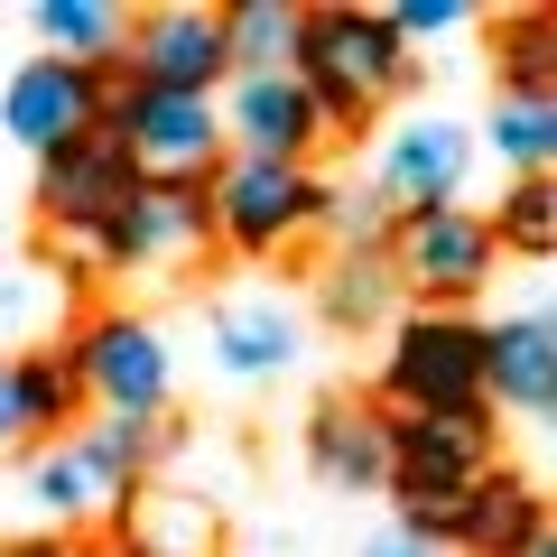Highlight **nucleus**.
I'll return each instance as SVG.
<instances>
[{
  "mask_svg": "<svg viewBox=\"0 0 557 557\" xmlns=\"http://www.w3.org/2000/svg\"><path fill=\"white\" fill-rule=\"evenodd\" d=\"M493 159H511L520 177H548L557 159V102H493Z\"/></svg>",
  "mask_w": 557,
  "mask_h": 557,
  "instance_id": "a878e982",
  "label": "nucleus"
},
{
  "mask_svg": "<svg viewBox=\"0 0 557 557\" xmlns=\"http://www.w3.org/2000/svg\"><path fill=\"white\" fill-rule=\"evenodd\" d=\"M381 456H391L381 483H391V502H399L391 530L446 548V520H456V502L502 465V437H493V409H465V418H391L381 409Z\"/></svg>",
  "mask_w": 557,
  "mask_h": 557,
  "instance_id": "f257e3e1",
  "label": "nucleus"
},
{
  "mask_svg": "<svg viewBox=\"0 0 557 557\" xmlns=\"http://www.w3.org/2000/svg\"><path fill=\"white\" fill-rule=\"evenodd\" d=\"M121 75H94V65H57V57H28L20 75H10V94H0V121H10V139L20 149H65V139L102 131V112H112Z\"/></svg>",
  "mask_w": 557,
  "mask_h": 557,
  "instance_id": "9b49d317",
  "label": "nucleus"
},
{
  "mask_svg": "<svg viewBox=\"0 0 557 557\" xmlns=\"http://www.w3.org/2000/svg\"><path fill=\"white\" fill-rule=\"evenodd\" d=\"M307 465L335 493H372L391 474V456H381V409L372 399H317V418H307Z\"/></svg>",
  "mask_w": 557,
  "mask_h": 557,
  "instance_id": "f3484780",
  "label": "nucleus"
},
{
  "mask_svg": "<svg viewBox=\"0 0 557 557\" xmlns=\"http://www.w3.org/2000/svg\"><path fill=\"white\" fill-rule=\"evenodd\" d=\"M28 483H38V502H47L57 520H75V530H84V520H121V511L139 502V474H121V465L102 456L94 428H75V437H47V446H38V474H28Z\"/></svg>",
  "mask_w": 557,
  "mask_h": 557,
  "instance_id": "ddd939ff",
  "label": "nucleus"
},
{
  "mask_svg": "<svg viewBox=\"0 0 557 557\" xmlns=\"http://www.w3.org/2000/svg\"><path fill=\"white\" fill-rule=\"evenodd\" d=\"M28 381V409H38V437H75L84 428V372H75V344H38V354H10Z\"/></svg>",
  "mask_w": 557,
  "mask_h": 557,
  "instance_id": "b1692460",
  "label": "nucleus"
},
{
  "mask_svg": "<svg viewBox=\"0 0 557 557\" xmlns=\"http://www.w3.org/2000/svg\"><path fill=\"white\" fill-rule=\"evenodd\" d=\"M288 75L307 84L325 139H354V131H372L381 102L418 75V57L381 28V10H307V38H298V65H288Z\"/></svg>",
  "mask_w": 557,
  "mask_h": 557,
  "instance_id": "f03ea898",
  "label": "nucleus"
},
{
  "mask_svg": "<svg viewBox=\"0 0 557 557\" xmlns=\"http://www.w3.org/2000/svg\"><path fill=\"white\" fill-rule=\"evenodd\" d=\"M474 10L465 0H399V10H381V28H391L399 47H418V38H446V28H465Z\"/></svg>",
  "mask_w": 557,
  "mask_h": 557,
  "instance_id": "bb28decb",
  "label": "nucleus"
},
{
  "mask_svg": "<svg viewBox=\"0 0 557 557\" xmlns=\"http://www.w3.org/2000/svg\"><path fill=\"white\" fill-rule=\"evenodd\" d=\"M214 20H223L233 75H288V65H298V38H307L298 0H233V10H214Z\"/></svg>",
  "mask_w": 557,
  "mask_h": 557,
  "instance_id": "aec40b11",
  "label": "nucleus"
},
{
  "mask_svg": "<svg viewBox=\"0 0 557 557\" xmlns=\"http://www.w3.org/2000/svg\"><path fill=\"white\" fill-rule=\"evenodd\" d=\"M0 557H84V548H65V539H10Z\"/></svg>",
  "mask_w": 557,
  "mask_h": 557,
  "instance_id": "c756f323",
  "label": "nucleus"
},
{
  "mask_svg": "<svg viewBox=\"0 0 557 557\" xmlns=\"http://www.w3.org/2000/svg\"><path fill=\"white\" fill-rule=\"evenodd\" d=\"M214 362L233 381H270L298 362V317L270 298V288H242V298H214Z\"/></svg>",
  "mask_w": 557,
  "mask_h": 557,
  "instance_id": "dca6fc26",
  "label": "nucleus"
},
{
  "mask_svg": "<svg viewBox=\"0 0 557 557\" xmlns=\"http://www.w3.org/2000/svg\"><path fill=\"white\" fill-rule=\"evenodd\" d=\"M511 557H557V530H530V539H520Z\"/></svg>",
  "mask_w": 557,
  "mask_h": 557,
  "instance_id": "7c9ffc66",
  "label": "nucleus"
},
{
  "mask_svg": "<svg viewBox=\"0 0 557 557\" xmlns=\"http://www.w3.org/2000/svg\"><path fill=\"white\" fill-rule=\"evenodd\" d=\"M84 270H186V260L214 251V205L205 186H139L102 233L65 242Z\"/></svg>",
  "mask_w": 557,
  "mask_h": 557,
  "instance_id": "0eeeda50",
  "label": "nucleus"
},
{
  "mask_svg": "<svg viewBox=\"0 0 557 557\" xmlns=\"http://www.w3.org/2000/svg\"><path fill=\"white\" fill-rule=\"evenodd\" d=\"M214 548H223V520L196 493H139L121 511V557H214Z\"/></svg>",
  "mask_w": 557,
  "mask_h": 557,
  "instance_id": "6ab92c4d",
  "label": "nucleus"
},
{
  "mask_svg": "<svg viewBox=\"0 0 557 557\" xmlns=\"http://www.w3.org/2000/svg\"><path fill=\"white\" fill-rule=\"evenodd\" d=\"M121 65L139 94H214L233 84V57H223V20L196 10V0H168V10H139L131 38H121Z\"/></svg>",
  "mask_w": 557,
  "mask_h": 557,
  "instance_id": "1a4fd4ad",
  "label": "nucleus"
},
{
  "mask_svg": "<svg viewBox=\"0 0 557 557\" xmlns=\"http://www.w3.org/2000/svg\"><path fill=\"white\" fill-rule=\"evenodd\" d=\"M38 38L57 65H94V75H121V38H131V20H121L112 0H38Z\"/></svg>",
  "mask_w": 557,
  "mask_h": 557,
  "instance_id": "412c9836",
  "label": "nucleus"
},
{
  "mask_svg": "<svg viewBox=\"0 0 557 557\" xmlns=\"http://www.w3.org/2000/svg\"><path fill=\"white\" fill-rule=\"evenodd\" d=\"M223 112V159H278V168H307L317 149V102H307L298 75H233V94L214 102Z\"/></svg>",
  "mask_w": 557,
  "mask_h": 557,
  "instance_id": "f8f14e48",
  "label": "nucleus"
},
{
  "mask_svg": "<svg viewBox=\"0 0 557 557\" xmlns=\"http://www.w3.org/2000/svg\"><path fill=\"white\" fill-rule=\"evenodd\" d=\"M465 131L456 121H409V131H391L381 139V177H372V196L391 205V214H418V205H456V186H465Z\"/></svg>",
  "mask_w": 557,
  "mask_h": 557,
  "instance_id": "2eb2a0df",
  "label": "nucleus"
},
{
  "mask_svg": "<svg viewBox=\"0 0 557 557\" xmlns=\"http://www.w3.org/2000/svg\"><path fill=\"white\" fill-rule=\"evenodd\" d=\"M493 65H502V102H548L557 84V20L548 10H511L493 38Z\"/></svg>",
  "mask_w": 557,
  "mask_h": 557,
  "instance_id": "4be33fe9",
  "label": "nucleus"
},
{
  "mask_svg": "<svg viewBox=\"0 0 557 557\" xmlns=\"http://www.w3.org/2000/svg\"><path fill=\"white\" fill-rule=\"evenodd\" d=\"M131 196H139V168H131V149H121L112 131H84V139H65V149L38 159V214H47L57 242L102 233Z\"/></svg>",
  "mask_w": 557,
  "mask_h": 557,
  "instance_id": "9d476101",
  "label": "nucleus"
},
{
  "mask_svg": "<svg viewBox=\"0 0 557 557\" xmlns=\"http://www.w3.org/2000/svg\"><path fill=\"white\" fill-rule=\"evenodd\" d=\"M28 446H47V437H38V409H28L20 362H0V456H28Z\"/></svg>",
  "mask_w": 557,
  "mask_h": 557,
  "instance_id": "cd10ccee",
  "label": "nucleus"
},
{
  "mask_svg": "<svg viewBox=\"0 0 557 557\" xmlns=\"http://www.w3.org/2000/svg\"><path fill=\"white\" fill-rule=\"evenodd\" d=\"M362 557H437L428 539H409V530H381V539H362Z\"/></svg>",
  "mask_w": 557,
  "mask_h": 557,
  "instance_id": "c85d7f7f",
  "label": "nucleus"
},
{
  "mask_svg": "<svg viewBox=\"0 0 557 557\" xmlns=\"http://www.w3.org/2000/svg\"><path fill=\"white\" fill-rule=\"evenodd\" d=\"M381 270H391L399 298L418 307H456L493 278V223L474 205H418V214L381 223Z\"/></svg>",
  "mask_w": 557,
  "mask_h": 557,
  "instance_id": "20e7f679",
  "label": "nucleus"
},
{
  "mask_svg": "<svg viewBox=\"0 0 557 557\" xmlns=\"http://www.w3.org/2000/svg\"><path fill=\"white\" fill-rule=\"evenodd\" d=\"M520 409V418H548L557 409V325L548 307H520V317L483 325V409Z\"/></svg>",
  "mask_w": 557,
  "mask_h": 557,
  "instance_id": "4468645a",
  "label": "nucleus"
},
{
  "mask_svg": "<svg viewBox=\"0 0 557 557\" xmlns=\"http://www.w3.org/2000/svg\"><path fill=\"white\" fill-rule=\"evenodd\" d=\"M205 205H214V242L242 260H278L288 242H307L325 223V186L278 159H223L205 177Z\"/></svg>",
  "mask_w": 557,
  "mask_h": 557,
  "instance_id": "39448f33",
  "label": "nucleus"
},
{
  "mask_svg": "<svg viewBox=\"0 0 557 557\" xmlns=\"http://www.w3.org/2000/svg\"><path fill=\"white\" fill-rule=\"evenodd\" d=\"M530 530H548V502H539L520 474H502V465H493V474H483L474 493L456 502V520H446V548H465V557H511Z\"/></svg>",
  "mask_w": 557,
  "mask_h": 557,
  "instance_id": "a211bd4d",
  "label": "nucleus"
},
{
  "mask_svg": "<svg viewBox=\"0 0 557 557\" xmlns=\"http://www.w3.org/2000/svg\"><path fill=\"white\" fill-rule=\"evenodd\" d=\"M483 223H493V251L548 260V242H557V186L548 177H520L511 196H502V214H483Z\"/></svg>",
  "mask_w": 557,
  "mask_h": 557,
  "instance_id": "393cba45",
  "label": "nucleus"
},
{
  "mask_svg": "<svg viewBox=\"0 0 557 557\" xmlns=\"http://www.w3.org/2000/svg\"><path fill=\"white\" fill-rule=\"evenodd\" d=\"M75 372H84V409L102 418H168V335L149 317H94L75 335Z\"/></svg>",
  "mask_w": 557,
  "mask_h": 557,
  "instance_id": "6e6552de",
  "label": "nucleus"
},
{
  "mask_svg": "<svg viewBox=\"0 0 557 557\" xmlns=\"http://www.w3.org/2000/svg\"><path fill=\"white\" fill-rule=\"evenodd\" d=\"M391 270H381V251H344L335 270L317 278V307H325V325H335V335H372L381 317H391Z\"/></svg>",
  "mask_w": 557,
  "mask_h": 557,
  "instance_id": "5701e85b",
  "label": "nucleus"
},
{
  "mask_svg": "<svg viewBox=\"0 0 557 557\" xmlns=\"http://www.w3.org/2000/svg\"><path fill=\"white\" fill-rule=\"evenodd\" d=\"M102 131L131 149L139 186H205L223 168V112H214V94H139V84H121L112 112H102Z\"/></svg>",
  "mask_w": 557,
  "mask_h": 557,
  "instance_id": "423d86ee",
  "label": "nucleus"
},
{
  "mask_svg": "<svg viewBox=\"0 0 557 557\" xmlns=\"http://www.w3.org/2000/svg\"><path fill=\"white\" fill-rule=\"evenodd\" d=\"M381 409L391 418H465L483 409V325L456 307H418L391 325L381 354Z\"/></svg>",
  "mask_w": 557,
  "mask_h": 557,
  "instance_id": "7ed1b4c3",
  "label": "nucleus"
}]
</instances>
